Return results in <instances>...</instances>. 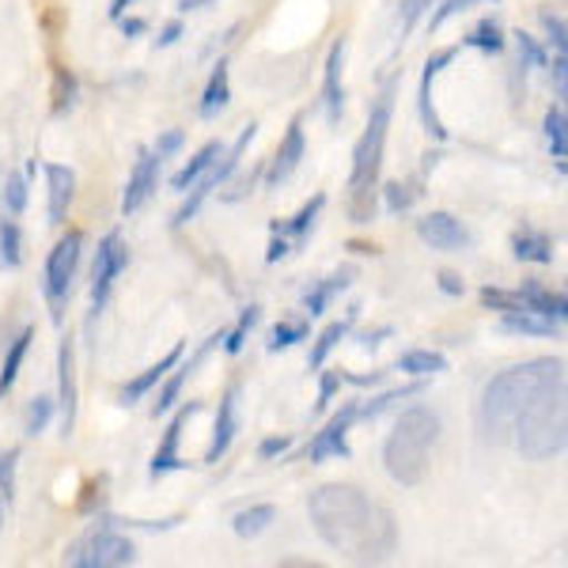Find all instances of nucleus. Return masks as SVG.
I'll use <instances>...</instances> for the list:
<instances>
[{
    "instance_id": "obj_46",
    "label": "nucleus",
    "mask_w": 568,
    "mask_h": 568,
    "mask_svg": "<svg viewBox=\"0 0 568 568\" xmlns=\"http://www.w3.org/2000/svg\"><path fill=\"white\" fill-rule=\"evenodd\" d=\"M337 387H342V368H337V372H323V383H318V402H315L318 414H323L329 402H334Z\"/></svg>"
},
{
    "instance_id": "obj_36",
    "label": "nucleus",
    "mask_w": 568,
    "mask_h": 568,
    "mask_svg": "<svg viewBox=\"0 0 568 568\" xmlns=\"http://www.w3.org/2000/svg\"><path fill=\"white\" fill-rule=\"evenodd\" d=\"M77 77L65 69V65H58L53 69V114H65V110H72V103H77Z\"/></svg>"
},
{
    "instance_id": "obj_37",
    "label": "nucleus",
    "mask_w": 568,
    "mask_h": 568,
    "mask_svg": "<svg viewBox=\"0 0 568 568\" xmlns=\"http://www.w3.org/2000/svg\"><path fill=\"white\" fill-rule=\"evenodd\" d=\"M307 337V323L304 318H296V323H277L270 334V342H265V349L270 353H281V349H292L296 342H304Z\"/></svg>"
},
{
    "instance_id": "obj_21",
    "label": "nucleus",
    "mask_w": 568,
    "mask_h": 568,
    "mask_svg": "<svg viewBox=\"0 0 568 568\" xmlns=\"http://www.w3.org/2000/svg\"><path fill=\"white\" fill-rule=\"evenodd\" d=\"M516 292H519V304H524V311L557 318V323H565V318H568L565 292H554V288H546V284H538V281H527L524 288H516Z\"/></svg>"
},
{
    "instance_id": "obj_19",
    "label": "nucleus",
    "mask_w": 568,
    "mask_h": 568,
    "mask_svg": "<svg viewBox=\"0 0 568 568\" xmlns=\"http://www.w3.org/2000/svg\"><path fill=\"white\" fill-rule=\"evenodd\" d=\"M417 235L433 246V251H463V246H470V232H466V227L452 213L420 216L417 220Z\"/></svg>"
},
{
    "instance_id": "obj_17",
    "label": "nucleus",
    "mask_w": 568,
    "mask_h": 568,
    "mask_svg": "<svg viewBox=\"0 0 568 568\" xmlns=\"http://www.w3.org/2000/svg\"><path fill=\"white\" fill-rule=\"evenodd\" d=\"M160 155L155 149H141L133 163V175H130V186H125V197H122V216H133L149 205L152 190H155V171H160Z\"/></svg>"
},
{
    "instance_id": "obj_43",
    "label": "nucleus",
    "mask_w": 568,
    "mask_h": 568,
    "mask_svg": "<svg viewBox=\"0 0 568 568\" xmlns=\"http://www.w3.org/2000/svg\"><path fill=\"white\" fill-rule=\"evenodd\" d=\"M481 304L493 311H524L519 292H508V288H481Z\"/></svg>"
},
{
    "instance_id": "obj_28",
    "label": "nucleus",
    "mask_w": 568,
    "mask_h": 568,
    "mask_svg": "<svg viewBox=\"0 0 568 568\" xmlns=\"http://www.w3.org/2000/svg\"><path fill=\"white\" fill-rule=\"evenodd\" d=\"M353 323H356V307L349 311V315H345V318H337V323H329L326 329H323V334H318L315 337V345H311V368H323V364L329 361V353H334L337 349V345H342L345 342V337H349V329H353Z\"/></svg>"
},
{
    "instance_id": "obj_5",
    "label": "nucleus",
    "mask_w": 568,
    "mask_h": 568,
    "mask_svg": "<svg viewBox=\"0 0 568 568\" xmlns=\"http://www.w3.org/2000/svg\"><path fill=\"white\" fill-rule=\"evenodd\" d=\"M511 444L527 455V459L542 463L565 452V379L549 383L535 402L524 409Z\"/></svg>"
},
{
    "instance_id": "obj_14",
    "label": "nucleus",
    "mask_w": 568,
    "mask_h": 568,
    "mask_svg": "<svg viewBox=\"0 0 568 568\" xmlns=\"http://www.w3.org/2000/svg\"><path fill=\"white\" fill-rule=\"evenodd\" d=\"M304 152H307L304 114H296L288 122V130H284V141H281L277 155H273L270 168H265V182H270V186H281V182H288L292 175H296V168H300V160H304Z\"/></svg>"
},
{
    "instance_id": "obj_2",
    "label": "nucleus",
    "mask_w": 568,
    "mask_h": 568,
    "mask_svg": "<svg viewBox=\"0 0 568 568\" xmlns=\"http://www.w3.org/2000/svg\"><path fill=\"white\" fill-rule=\"evenodd\" d=\"M561 379H565V364L554 361V356H542V361L519 364V368L497 375V379L485 387L481 406H478L481 436L489 439V444H511V433H516L524 409L549 387V383H561Z\"/></svg>"
},
{
    "instance_id": "obj_27",
    "label": "nucleus",
    "mask_w": 568,
    "mask_h": 568,
    "mask_svg": "<svg viewBox=\"0 0 568 568\" xmlns=\"http://www.w3.org/2000/svg\"><path fill=\"white\" fill-rule=\"evenodd\" d=\"M31 342H34V329H31V326H23L20 334L12 337V345H8L4 364H0V402H4V394L16 387V379H20L23 356H27V349H31Z\"/></svg>"
},
{
    "instance_id": "obj_13",
    "label": "nucleus",
    "mask_w": 568,
    "mask_h": 568,
    "mask_svg": "<svg viewBox=\"0 0 568 568\" xmlns=\"http://www.w3.org/2000/svg\"><path fill=\"white\" fill-rule=\"evenodd\" d=\"M345 39H337L329 45L326 53V65H323V110H326V122L337 125L345 114Z\"/></svg>"
},
{
    "instance_id": "obj_31",
    "label": "nucleus",
    "mask_w": 568,
    "mask_h": 568,
    "mask_svg": "<svg viewBox=\"0 0 568 568\" xmlns=\"http://www.w3.org/2000/svg\"><path fill=\"white\" fill-rule=\"evenodd\" d=\"M273 519H277V508H273V504H254V508H246L232 519V527L240 538H258Z\"/></svg>"
},
{
    "instance_id": "obj_41",
    "label": "nucleus",
    "mask_w": 568,
    "mask_h": 568,
    "mask_svg": "<svg viewBox=\"0 0 568 568\" xmlns=\"http://www.w3.org/2000/svg\"><path fill=\"white\" fill-rule=\"evenodd\" d=\"M4 205H8V216H20L27 209V175L4 179Z\"/></svg>"
},
{
    "instance_id": "obj_39",
    "label": "nucleus",
    "mask_w": 568,
    "mask_h": 568,
    "mask_svg": "<svg viewBox=\"0 0 568 568\" xmlns=\"http://www.w3.org/2000/svg\"><path fill=\"white\" fill-rule=\"evenodd\" d=\"M16 466H20V447H8L0 452V497H16Z\"/></svg>"
},
{
    "instance_id": "obj_42",
    "label": "nucleus",
    "mask_w": 568,
    "mask_h": 568,
    "mask_svg": "<svg viewBox=\"0 0 568 568\" xmlns=\"http://www.w3.org/2000/svg\"><path fill=\"white\" fill-rule=\"evenodd\" d=\"M420 387H394V390H383V394H375V398L368 402V406H361V417H379L383 409L390 406V402H398V398H409V394H417Z\"/></svg>"
},
{
    "instance_id": "obj_53",
    "label": "nucleus",
    "mask_w": 568,
    "mask_h": 568,
    "mask_svg": "<svg viewBox=\"0 0 568 568\" xmlns=\"http://www.w3.org/2000/svg\"><path fill=\"white\" fill-rule=\"evenodd\" d=\"M439 288H444L447 292V296H463V281L459 277H455V273H439Z\"/></svg>"
},
{
    "instance_id": "obj_58",
    "label": "nucleus",
    "mask_w": 568,
    "mask_h": 568,
    "mask_svg": "<svg viewBox=\"0 0 568 568\" xmlns=\"http://www.w3.org/2000/svg\"><path fill=\"white\" fill-rule=\"evenodd\" d=\"M0 527H4V497H0Z\"/></svg>"
},
{
    "instance_id": "obj_9",
    "label": "nucleus",
    "mask_w": 568,
    "mask_h": 568,
    "mask_svg": "<svg viewBox=\"0 0 568 568\" xmlns=\"http://www.w3.org/2000/svg\"><path fill=\"white\" fill-rule=\"evenodd\" d=\"M323 209H326V194H315L304 209H300L296 216L273 220V224H270L273 240H270V251H265V262H281L284 254L304 251V243L311 240V232H315L318 213H323Z\"/></svg>"
},
{
    "instance_id": "obj_45",
    "label": "nucleus",
    "mask_w": 568,
    "mask_h": 568,
    "mask_svg": "<svg viewBox=\"0 0 568 568\" xmlns=\"http://www.w3.org/2000/svg\"><path fill=\"white\" fill-rule=\"evenodd\" d=\"M542 27L549 34V45H554L557 53H568V39H565V20L557 12H542Z\"/></svg>"
},
{
    "instance_id": "obj_29",
    "label": "nucleus",
    "mask_w": 568,
    "mask_h": 568,
    "mask_svg": "<svg viewBox=\"0 0 568 568\" xmlns=\"http://www.w3.org/2000/svg\"><path fill=\"white\" fill-rule=\"evenodd\" d=\"M220 152H224V149H220V141H209L205 149H201L197 155H190V163H186V168L179 171L175 179H171V186H175L179 194H186V190L194 186V182H197L201 175H205V171L213 168V163L220 160Z\"/></svg>"
},
{
    "instance_id": "obj_1",
    "label": "nucleus",
    "mask_w": 568,
    "mask_h": 568,
    "mask_svg": "<svg viewBox=\"0 0 568 568\" xmlns=\"http://www.w3.org/2000/svg\"><path fill=\"white\" fill-rule=\"evenodd\" d=\"M307 511L329 549H345L361 561H379L398 546L390 511L372 504L353 485H323L318 493H311Z\"/></svg>"
},
{
    "instance_id": "obj_12",
    "label": "nucleus",
    "mask_w": 568,
    "mask_h": 568,
    "mask_svg": "<svg viewBox=\"0 0 568 568\" xmlns=\"http://www.w3.org/2000/svg\"><path fill=\"white\" fill-rule=\"evenodd\" d=\"M53 406L61 409V439H69L77 428V345L72 337H65L58 349V402Z\"/></svg>"
},
{
    "instance_id": "obj_26",
    "label": "nucleus",
    "mask_w": 568,
    "mask_h": 568,
    "mask_svg": "<svg viewBox=\"0 0 568 568\" xmlns=\"http://www.w3.org/2000/svg\"><path fill=\"white\" fill-rule=\"evenodd\" d=\"M511 254L530 265H549L554 262V240H549L546 232H535V227H519V232L511 235Z\"/></svg>"
},
{
    "instance_id": "obj_30",
    "label": "nucleus",
    "mask_w": 568,
    "mask_h": 568,
    "mask_svg": "<svg viewBox=\"0 0 568 568\" xmlns=\"http://www.w3.org/2000/svg\"><path fill=\"white\" fill-rule=\"evenodd\" d=\"M546 141H549V155L557 160V168L565 171V155H568V118L565 106H549L546 110Z\"/></svg>"
},
{
    "instance_id": "obj_32",
    "label": "nucleus",
    "mask_w": 568,
    "mask_h": 568,
    "mask_svg": "<svg viewBox=\"0 0 568 568\" xmlns=\"http://www.w3.org/2000/svg\"><path fill=\"white\" fill-rule=\"evenodd\" d=\"M0 265L20 270L23 265V232L16 220H0Z\"/></svg>"
},
{
    "instance_id": "obj_16",
    "label": "nucleus",
    "mask_w": 568,
    "mask_h": 568,
    "mask_svg": "<svg viewBox=\"0 0 568 568\" xmlns=\"http://www.w3.org/2000/svg\"><path fill=\"white\" fill-rule=\"evenodd\" d=\"M201 414V406L197 402H190L186 409H179L175 420L168 425V433H163L160 439V447H155V455H152V466H149V474H152V481H160V478H168L171 470H179L182 459H179V444H182V428L190 425V417Z\"/></svg>"
},
{
    "instance_id": "obj_40",
    "label": "nucleus",
    "mask_w": 568,
    "mask_h": 568,
    "mask_svg": "<svg viewBox=\"0 0 568 568\" xmlns=\"http://www.w3.org/2000/svg\"><path fill=\"white\" fill-rule=\"evenodd\" d=\"M516 45H519V69H530V65H549V58H546V50L538 45L535 39H530L527 31H516Z\"/></svg>"
},
{
    "instance_id": "obj_55",
    "label": "nucleus",
    "mask_w": 568,
    "mask_h": 568,
    "mask_svg": "<svg viewBox=\"0 0 568 568\" xmlns=\"http://www.w3.org/2000/svg\"><path fill=\"white\" fill-rule=\"evenodd\" d=\"M118 23H122V34H125V39H136V34L149 31V23H144V20H118Z\"/></svg>"
},
{
    "instance_id": "obj_22",
    "label": "nucleus",
    "mask_w": 568,
    "mask_h": 568,
    "mask_svg": "<svg viewBox=\"0 0 568 568\" xmlns=\"http://www.w3.org/2000/svg\"><path fill=\"white\" fill-rule=\"evenodd\" d=\"M182 356H186V345L179 342L175 349H171V353H163L160 361L152 364V368H144L141 375H136L133 383H125V387H122V402H125V406H133V402H141L144 394H149V390L155 387V383L163 379V375H168L171 368H175V364L182 361Z\"/></svg>"
},
{
    "instance_id": "obj_35",
    "label": "nucleus",
    "mask_w": 568,
    "mask_h": 568,
    "mask_svg": "<svg viewBox=\"0 0 568 568\" xmlns=\"http://www.w3.org/2000/svg\"><path fill=\"white\" fill-rule=\"evenodd\" d=\"M258 318H262V307H258V304L243 307V311H240V323H235V326L224 334V349L232 353V356L240 353L243 345H246V337H251V329L258 326Z\"/></svg>"
},
{
    "instance_id": "obj_8",
    "label": "nucleus",
    "mask_w": 568,
    "mask_h": 568,
    "mask_svg": "<svg viewBox=\"0 0 568 568\" xmlns=\"http://www.w3.org/2000/svg\"><path fill=\"white\" fill-rule=\"evenodd\" d=\"M130 265V246L118 232H110L95 251V270H91V318L95 323L99 315L106 311L110 304V292H114V281L122 277V270Z\"/></svg>"
},
{
    "instance_id": "obj_7",
    "label": "nucleus",
    "mask_w": 568,
    "mask_h": 568,
    "mask_svg": "<svg viewBox=\"0 0 568 568\" xmlns=\"http://www.w3.org/2000/svg\"><path fill=\"white\" fill-rule=\"evenodd\" d=\"M133 561H136L133 542L118 535L110 524L88 530V535L77 538L65 554V565H77V568H122V565H133Z\"/></svg>"
},
{
    "instance_id": "obj_20",
    "label": "nucleus",
    "mask_w": 568,
    "mask_h": 568,
    "mask_svg": "<svg viewBox=\"0 0 568 568\" xmlns=\"http://www.w3.org/2000/svg\"><path fill=\"white\" fill-rule=\"evenodd\" d=\"M45 182H50V224L61 227L72 197H77V175H72V168H61V163H45Z\"/></svg>"
},
{
    "instance_id": "obj_51",
    "label": "nucleus",
    "mask_w": 568,
    "mask_h": 568,
    "mask_svg": "<svg viewBox=\"0 0 568 568\" xmlns=\"http://www.w3.org/2000/svg\"><path fill=\"white\" fill-rule=\"evenodd\" d=\"M182 149V130H171V133H163L160 141H155V155L160 160H168L171 152H179Z\"/></svg>"
},
{
    "instance_id": "obj_49",
    "label": "nucleus",
    "mask_w": 568,
    "mask_h": 568,
    "mask_svg": "<svg viewBox=\"0 0 568 568\" xmlns=\"http://www.w3.org/2000/svg\"><path fill=\"white\" fill-rule=\"evenodd\" d=\"M292 447V439L288 436H270V439H262L258 444V459H277V455H284Z\"/></svg>"
},
{
    "instance_id": "obj_50",
    "label": "nucleus",
    "mask_w": 568,
    "mask_h": 568,
    "mask_svg": "<svg viewBox=\"0 0 568 568\" xmlns=\"http://www.w3.org/2000/svg\"><path fill=\"white\" fill-rule=\"evenodd\" d=\"M428 4H433V0H402V8H406V12H402V34H409V27L417 23V16L425 12Z\"/></svg>"
},
{
    "instance_id": "obj_34",
    "label": "nucleus",
    "mask_w": 568,
    "mask_h": 568,
    "mask_svg": "<svg viewBox=\"0 0 568 568\" xmlns=\"http://www.w3.org/2000/svg\"><path fill=\"white\" fill-rule=\"evenodd\" d=\"M463 45H470V50H481V53H504V31H500V23L497 20H481L463 39Z\"/></svg>"
},
{
    "instance_id": "obj_23",
    "label": "nucleus",
    "mask_w": 568,
    "mask_h": 568,
    "mask_svg": "<svg viewBox=\"0 0 568 568\" xmlns=\"http://www.w3.org/2000/svg\"><path fill=\"white\" fill-rule=\"evenodd\" d=\"M565 323L546 315H535V311H500V329L504 334H527V337H554L561 334Z\"/></svg>"
},
{
    "instance_id": "obj_6",
    "label": "nucleus",
    "mask_w": 568,
    "mask_h": 568,
    "mask_svg": "<svg viewBox=\"0 0 568 568\" xmlns=\"http://www.w3.org/2000/svg\"><path fill=\"white\" fill-rule=\"evenodd\" d=\"M80 246H84V232H72L50 251L45 258V273H42V292H45V304H50V318L53 326L65 323V300L72 288V277H77V265H80Z\"/></svg>"
},
{
    "instance_id": "obj_56",
    "label": "nucleus",
    "mask_w": 568,
    "mask_h": 568,
    "mask_svg": "<svg viewBox=\"0 0 568 568\" xmlns=\"http://www.w3.org/2000/svg\"><path fill=\"white\" fill-rule=\"evenodd\" d=\"M205 4H213V0H179L182 12H194V8H205Z\"/></svg>"
},
{
    "instance_id": "obj_52",
    "label": "nucleus",
    "mask_w": 568,
    "mask_h": 568,
    "mask_svg": "<svg viewBox=\"0 0 568 568\" xmlns=\"http://www.w3.org/2000/svg\"><path fill=\"white\" fill-rule=\"evenodd\" d=\"M179 34H182V23L175 20V23H168L160 31V39H155V50H163V45H175L179 42Z\"/></svg>"
},
{
    "instance_id": "obj_10",
    "label": "nucleus",
    "mask_w": 568,
    "mask_h": 568,
    "mask_svg": "<svg viewBox=\"0 0 568 568\" xmlns=\"http://www.w3.org/2000/svg\"><path fill=\"white\" fill-rule=\"evenodd\" d=\"M361 420V402H345L334 417L323 425V433L311 439L307 459L311 463H326V459H349V428Z\"/></svg>"
},
{
    "instance_id": "obj_47",
    "label": "nucleus",
    "mask_w": 568,
    "mask_h": 568,
    "mask_svg": "<svg viewBox=\"0 0 568 568\" xmlns=\"http://www.w3.org/2000/svg\"><path fill=\"white\" fill-rule=\"evenodd\" d=\"M103 489H106V474H103V478H91L84 485V497L77 500V508L80 511H95V500L103 504Z\"/></svg>"
},
{
    "instance_id": "obj_24",
    "label": "nucleus",
    "mask_w": 568,
    "mask_h": 568,
    "mask_svg": "<svg viewBox=\"0 0 568 568\" xmlns=\"http://www.w3.org/2000/svg\"><path fill=\"white\" fill-rule=\"evenodd\" d=\"M232 99V80H227V58H220L213 72H209V84L201 91V103H197V114L201 118H216L220 110L227 106Z\"/></svg>"
},
{
    "instance_id": "obj_38",
    "label": "nucleus",
    "mask_w": 568,
    "mask_h": 568,
    "mask_svg": "<svg viewBox=\"0 0 568 568\" xmlns=\"http://www.w3.org/2000/svg\"><path fill=\"white\" fill-rule=\"evenodd\" d=\"M53 420V398H34L31 406H27V425H23V433L27 436H39L45 433V425Z\"/></svg>"
},
{
    "instance_id": "obj_25",
    "label": "nucleus",
    "mask_w": 568,
    "mask_h": 568,
    "mask_svg": "<svg viewBox=\"0 0 568 568\" xmlns=\"http://www.w3.org/2000/svg\"><path fill=\"white\" fill-rule=\"evenodd\" d=\"M353 284V270L345 265V270H337V273H329V277H323L315 284V288H307V296H304V311L311 318L315 315H323V311L334 304V296H342L345 288Z\"/></svg>"
},
{
    "instance_id": "obj_54",
    "label": "nucleus",
    "mask_w": 568,
    "mask_h": 568,
    "mask_svg": "<svg viewBox=\"0 0 568 568\" xmlns=\"http://www.w3.org/2000/svg\"><path fill=\"white\" fill-rule=\"evenodd\" d=\"M133 4H136V0H110V12H106V16H110V23H118V20H122V16L130 12Z\"/></svg>"
},
{
    "instance_id": "obj_57",
    "label": "nucleus",
    "mask_w": 568,
    "mask_h": 568,
    "mask_svg": "<svg viewBox=\"0 0 568 568\" xmlns=\"http://www.w3.org/2000/svg\"><path fill=\"white\" fill-rule=\"evenodd\" d=\"M349 251H356V254H375L379 246H372V243H349Z\"/></svg>"
},
{
    "instance_id": "obj_4",
    "label": "nucleus",
    "mask_w": 568,
    "mask_h": 568,
    "mask_svg": "<svg viewBox=\"0 0 568 568\" xmlns=\"http://www.w3.org/2000/svg\"><path fill=\"white\" fill-rule=\"evenodd\" d=\"M436 439H439V417L433 409L428 406L406 409V414L398 417V425H394L387 447H383V463H387L390 478L398 485H406V489L420 485Z\"/></svg>"
},
{
    "instance_id": "obj_44",
    "label": "nucleus",
    "mask_w": 568,
    "mask_h": 568,
    "mask_svg": "<svg viewBox=\"0 0 568 568\" xmlns=\"http://www.w3.org/2000/svg\"><path fill=\"white\" fill-rule=\"evenodd\" d=\"M474 4H497V0H444L439 4V12L433 16V31H439L452 16H459V12H466V8H474Z\"/></svg>"
},
{
    "instance_id": "obj_15",
    "label": "nucleus",
    "mask_w": 568,
    "mask_h": 568,
    "mask_svg": "<svg viewBox=\"0 0 568 568\" xmlns=\"http://www.w3.org/2000/svg\"><path fill=\"white\" fill-rule=\"evenodd\" d=\"M235 433H240V383H232V387L224 390V398H220V409H216V425H213V444H209L205 452V463L213 466L227 455V447H232Z\"/></svg>"
},
{
    "instance_id": "obj_33",
    "label": "nucleus",
    "mask_w": 568,
    "mask_h": 568,
    "mask_svg": "<svg viewBox=\"0 0 568 568\" xmlns=\"http://www.w3.org/2000/svg\"><path fill=\"white\" fill-rule=\"evenodd\" d=\"M398 368L409 375H439V372H447V356L433 349H409L398 356Z\"/></svg>"
},
{
    "instance_id": "obj_11",
    "label": "nucleus",
    "mask_w": 568,
    "mask_h": 568,
    "mask_svg": "<svg viewBox=\"0 0 568 568\" xmlns=\"http://www.w3.org/2000/svg\"><path fill=\"white\" fill-rule=\"evenodd\" d=\"M455 53H459V45H447V50L433 53V58L425 61V72H420V84H417V114H420L425 130L433 133L436 141H447V125L439 122V114H436V106H433V84H436L439 72H444L455 61Z\"/></svg>"
},
{
    "instance_id": "obj_18",
    "label": "nucleus",
    "mask_w": 568,
    "mask_h": 568,
    "mask_svg": "<svg viewBox=\"0 0 568 568\" xmlns=\"http://www.w3.org/2000/svg\"><path fill=\"white\" fill-rule=\"evenodd\" d=\"M220 342H224V329H220V334H213V337H209V342L201 345V349H197L194 356H190V361H179L175 368H171V372H175V375H171V379H168V387H163V390H160V398H155V406H152V417L168 414V409L175 406V402H179V394H182V387H186V383L194 379V375H197V368H201V364H205V356L213 353Z\"/></svg>"
},
{
    "instance_id": "obj_3",
    "label": "nucleus",
    "mask_w": 568,
    "mask_h": 568,
    "mask_svg": "<svg viewBox=\"0 0 568 568\" xmlns=\"http://www.w3.org/2000/svg\"><path fill=\"white\" fill-rule=\"evenodd\" d=\"M394 95H398V80H387L379 95H375V103L368 110V125H364L361 141H356V149H353L349 213L356 224H368L375 213V190H379L383 149H387L390 118H394Z\"/></svg>"
},
{
    "instance_id": "obj_48",
    "label": "nucleus",
    "mask_w": 568,
    "mask_h": 568,
    "mask_svg": "<svg viewBox=\"0 0 568 568\" xmlns=\"http://www.w3.org/2000/svg\"><path fill=\"white\" fill-rule=\"evenodd\" d=\"M383 190H387V209H390V213H402V209L414 205V194H406V186H402V182H390V186H383Z\"/></svg>"
}]
</instances>
